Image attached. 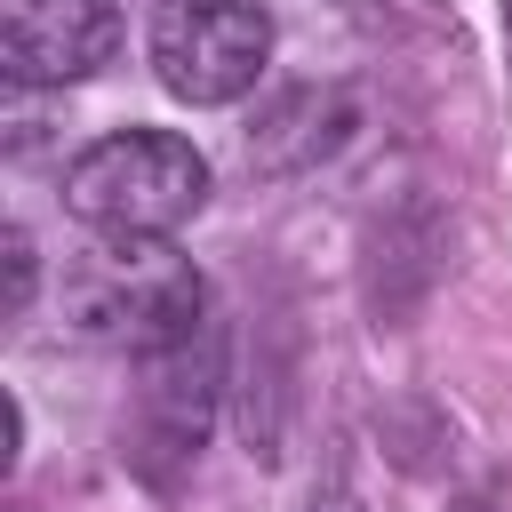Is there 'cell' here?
Returning a JSON list of instances; mask_svg holds the SVG:
<instances>
[{"label":"cell","instance_id":"7a4b0ae2","mask_svg":"<svg viewBox=\"0 0 512 512\" xmlns=\"http://www.w3.org/2000/svg\"><path fill=\"white\" fill-rule=\"evenodd\" d=\"M64 208L104 240H168L208 208V152L176 128H112L64 168Z\"/></svg>","mask_w":512,"mask_h":512},{"label":"cell","instance_id":"3957f363","mask_svg":"<svg viewBox=\"0 0 512 512\" xmlns=\"http://www.w3.org/2000/svg\"><path fill=\"white\" fill-rule=\"evenodd\" d=\"M272 64V16L256 0H160L152 72L176 104H240Z\"/></svg>","mask_w":512,"mask_h":512},{"label":"cell","instance_id":"ba28073f","mask_svg":"<svg viewBox=\"0 0 512 512\" xmlns=\"http://www.w3.org/2000/svg\"><path fill=\"white\" fill-rule=\"evenodd\" d=\"M312 512H352V504H344V496H328V504H312Z\"/></svg>","mask_w":512,"mask_h":512},{"label":"cell","instance_id":"277c9868","mask_svg":"<svg viewBox=\"0 0 512 512\" xmlns=\"http://www.w3.org/2000/svg\"><path fill=\"white\" fill-rule=\"evenodd\" d=\"M136 424H128V464L152 480V488H168L192 456H200V440H208V424H216V384H224V352H216V328L208 336H192V344H176V352H152V360H136Z\"/></svg>","mask_w":512,"mask_h":512},{"label":"cell","instance_id":"8992f818","mask_svg":"<svg viewBox=\"0 0 512 512\" xmlns=\"http://www.w3.org/2000/svg\"><path fill=\"white\" fill-rule=\"evenodd\" d=\"M352 128H360V112H352L344 88H288V96L248 128V160H256L264 176H296V168L344 152Z\"/></svg>","mask_w":512,"mask_h":512},{"label":"cell","instance_id":"5b68a950","mask_svg":"<svg viewBox=\"0 0 512 512\" xmlns=\"http://www.w3.org/2000/svg\"><path fill=\"white\" fill-rule=\"evenodd\" d=\"M120 48L112 0H0V72L8 88H72Z\"/></svg>","mask_w":512,"mask_h":512},{"label":"cell","instance_id":"6da1fadb","mask_svg":"<svg viewBox=\"0 0 512 512\" xmlns=\"http://www.w3.org/2000/svg\"><path fill=\"white\" fill-rule=\"evenodd\" d=\"M64 320L128 360L208 336V280L168 240H96L64 264Z\"/></svg>","mask_w":512,"mask_h":512},{"label":"cell","instance_id":"52a82bcc","mask_svg":"<svg viewBox=\"0 0 512 512\" xmlns=\"http://www.w3.org/2000/svg\"><path fill=\"white\" fill-rule=\"evenodd\" d=\"M32 280H40V264H32V232L16 224V232H8V312H32Z\"/></svg>","mask_w":512,"mask_h":512}]
</instances>
